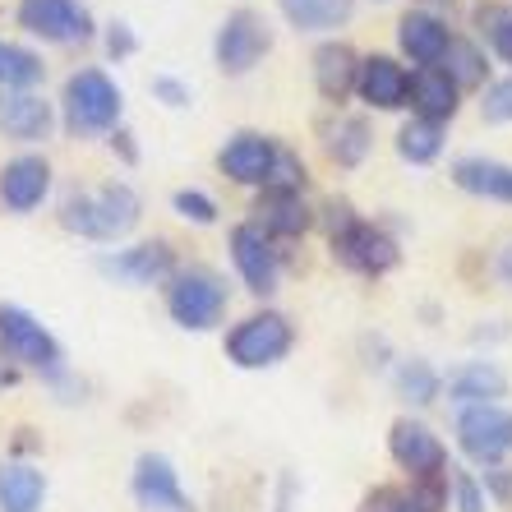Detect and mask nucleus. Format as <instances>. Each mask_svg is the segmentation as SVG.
<instances>
[{"mask_svg":"<svg viewBox=\"0 0 512 512\" xmlns=\"http://www.w3.org/2000/svg\"><path fill=\"white\" fill-rule=\"evenodd\" d=\"M19 28L51 47H84L93 42V14L84 0H19Z\"/></svg>","mask_w":512,"mask_h":512,"instance_id":"6e6552de","label":"nucleus"},{"mask_svg":"<svg viewBox=\"0 0 512 512\" xmlns=\"http://www.w3.org/2000/svg\"><path fill=\"white\" fill-rule=\"evenodd\" d=\"M508 393V374L489 360H466L457 374H448V397L457 406H494Z\"/></svg>","mask_w":512,"mask_h":512,"instance_id":"b1692460","label":"nucleus"},{"mask_svg":"<svg viewBox=\"0 0 512 512\" xmlns=\"http://www.w3.org/2000/svg\"><path fill=\"white\" fill-rule=\"evenodd\" d=\"M448 503H453L457 512H489V494L471 471H453V480H448Z\"/></svg>","mask_w":512,"mask_h":512,"instance_id":"473e14b6","label":"nucleus"},{"mask_svg":"<svg viewBox=\"0 0 512 512\" xmlns=\"http://www.w3.org/2000/svg\"><path fill=\"white\" fill-rule=\"evenodd\" d=\"M277 153H282V143L277 139H268V134H259V130H240L222 143L217 171H222L231 185L268 190V185H273V171H277Z\"/></svg>","mask_w":512,"mask_h":512,"instance_id":"f8f14e48","label":"nucleus"},{"mask_svg":"<svg viewBox=\"0 0 512 512\" xmlns=\"http://www.w3.org/2000/svg\"><path fill=\"white\" fill-rule=\"evenodd\" d=\"M388 457L397 471H406V480H439L448 476V448L425 420H393L388 429Z\"/></svg>","mask_w":512,"mask_h":512,"instance_id":"9b49d317","label":"nucleus"},{"mask_svg":"<svg viewBox=\"0 0 512 512\" xmlns=\"http://www.w3.org/2000/svg\"><path fill=\"white\" fill-rule=\"evenodd\" d=\"M143 217V199L134 194L130 180H107L97 190H70L60 199V227L97 245L125 240Z\"/></svg>","mask_w":512,"mask_h":512,"instance_id":"f03ea898","label":"nucleus"},{"mask_svg":"<svg viewBox=\"0 0 512 512\" xmlns=\"http://www.w3.org/2000/svg\"><path fill=\"white\" fill-rule=\"evenodd\" d=\"M393 388H397V397H402L406 406H429L434 397L443 393V379H439V370H434L429 360L411 356V360H402V365H397Z\"/></svg>","mask_w":512,"mask_h":512,"instance_id":"7c9ffc66","label":"nucleus"},{"mask_svg":"<svg viewBox=\"0 0 512 512\" xmlns=\"http://www.w3.org/2000/svg\"><path fill=\"white\" fill-rule=\"evenodd\" d=\"M250 222L273 240H300L314 227V208L300 190H259Z\"/></svg>","mask_w":512,"mask_h":512,"instance_id":"a211bd4d","label":"nucleus"},{"mask_svg":"<svg viewBox=\"0 0 512 512\" xmlns=\"http://www.w3.org/2000/svg\"><path fill=\"white\" fill-rule=\"evenodd\" d=\"M443 125H434V120H420V116H411L397 130V157L402 162H411V167H429V162H439L443 157Z\"/></svg>","mask_w":512,"mask_h":512,"instance_id":"c85d7f7f","label":"nucleus"},{"mask_svg":"<svg viewBox=\"0 0 512 512\" xmlns=\"http://www.w3.org/2000/svg\"><path fill=\"white\" fill-rule=\"evenodd\" d=\"M453 185L476 199L512 203V167L494 162V157H457L453 162Z\"/></svg>","mask_w":512,"mask_h":512,"instance_id":"393cba45","label":"nucleus"},{"mask_svg":"<svg viewBox=\"0 0 512 512\" xmlns=\"http://www.w3.org/2000/svg\"><path fill=\"white\" fill-rule=\"evenodd\" d=\"M222 351L236 370H273L296 351V323L277 310H254L227 328Z\"/></svg>","mask_w":512,"mask_h":512,"instance_id":"39448f33","label":"nucleus"},{"mask_svg":"<svg viewBox=\"0 0 512 512\" xmlns=\"http://www.w3.org/2000/svg\"><path fill=\"white\" fill-rule=\"evenodd\" d=\"M439 70L453 79L457 88H485L489 84V60H485V51L471 42V37H457L453 33V42H448V51H443V60H439Z\"/></svg>","mask_w":512,"mask_h":512,"instance_id":"cd10ccee","label":"nucleus"},{"mask_svg":"<svg viewBox=\"0 0 512 512\" xmlns=\"http://www.w3.org/2000/svg\"><path fill=\"white\" fill-rule=\"evenodd\" d=\"M457 448L476 466H503L512 457V411L508 406H462L457 411Z\"/></svg>","mask_w":512,"mask_h":512,"instance_id":"9d476101","label":"nucleus"},{"mask_svg":"<svg viewBox=\"0 0 512 512\" xmlns=\"http://www.w3.org/2000/svg\"><path fill=\"white\" fill-rule=\"evenodd\" d=\"M480 28H485L489 51H494L503 65H512V5H489V10H480Z\"/></svg>","mask_w":512,"mask_h":512,"instance_id":"2f4dec72","label":"nucleus"},{"mask_svg":"<svg viewBox=\"0 0 512 512\" xmlns=\"http://www.w3.org/2000/svg\"><path fill=\"white\" fill-rule=\"evenodd\" d=\"M111 148L125 157V167H134V162H139V148H134V134L130 130H111Z\"/></svg>","mask_w":512,"mask_h":512,"instance_id":"58836bf2","label":"nucleus"},{"mask_svg":"<svg viewBox=\"0 0 512 512\" xmlns=\"http://www.w3.org/2000/svg\"><path fill=\"white\" fill-rule=\"evenodd\" d=\"M171 208H176V217L194 222V227H213L217 222V203H213V194H203V190H176L171 194Z\"/></svg>","mask_w":512,"mask_h":512,"instance_id":"72a5a7b5","label":"nucleus"},{"mask_svg":"<svg viewBox=\"0 0 512 512\" xmlns=\"http://www.w3.org/2000/svg\"><path fill=\"white\" fill-rule=\"evenodd\" d=\"M162 300H167V314L176 328H185V333H213L217 323L227 319L231 291L213 268H176L167 277V286H162Z\"/></svg>","mask_w":512,"mask_h":512,"instance_id":"20e7f679","label":"nucleus"},{"mask_svg":"<svg viewBox=\"0 0 512 512\" xmlns=\"http://www.w3.org/2000/svg\"><path fill=\"white\" fill-rule=\"evenodd\" d=\"M323 153L342 171H356L374 153V125L365 116H337L323 125Z\"/></svg>","mask_w":512,"mask_h":512,"instance_id":"5701e85b","label":"nucleus"},{"mask_svg":"<svg viewBox=\"0 0 512 512\" xmlns=\"http://www.w3.org/2000/svg\"><path fill=\"white\" fill-rule=\"evenodd\" d=\"M323 227H328V250L356 277H388L402 263V245H397L379 222L360 217L346 199L323 203Z\"/></svg>","mask_w":512,"mask_h":512,"instance_id":"f257e3e1","label":"nucleus"},{"mask_svg":"<svg viewBox=\"0 0 512 512\" xmlns=\"http://www.w3.org/2000/svg\"><path fill=\"white\" fill-rule=\"evenodd\" d=\"M42 74H47V65H42L37 51H28V47H19V42H5V37H0V93L37 88L42 84Z\"/></svg>","mask_w":512,"mask_h":512,"instance_id":"c756f323","label":"nucleus"},{"mask_svg":"<svg viewBox=\"0 0 512 512\" xmlns=\"http://www.w3.org/2000/svg\"><path fill=\"white\" fill-rule=\"evenodd\" d=\"M356 512H448V476L406 480V485H374Z\"/></svg>","mask_w":512,"mask_h":512,"instance_id":"6ab92c4d","label":"nucleus"},{"mask_svg":"<svg viewBox=\"0 0 512 512\" xmlns=\"http://www.w3.org/2000/svg\"><path fill=\"white\" fill-rule=\"evenodd\" d=\"M176 250H171L167 240H143V245H130V250H116V254H102L97 259V273L111 277L120 286H167V277L176 273Z\"/></svg>","mask_w":512,"mask_h":512,"instance_id":"ddd939ff","label":"nucleus"},{"mask_svg":"<svg viewBox=\"0 0 512 512\" xmlns=\"http://www.w3.org/2000/svg\"><path fill=\"white\" fill-rule=\"evenodd\" d=\"M0 356L10 365H24L37 374H60L65 370V351L51 337V328L24 305H0Z\"/></svg>","mask_w":512,"mask_h":512,"instance_id":"423d86ee","label":"nucleus"},{"mask_svg":"<svg viewBox=\"0 0 512 512\" xmlns=\"http://www.w3.org/2000/svg\"><path fill=\"white\" fill-rule=\"evenodd\" d=\"M134 47H139V42H134L130 24H111V28H107V56H111V60H130Z\"/></svg>","mask_w":512,"mask_h":512,"instance_id":"e433bc0d","label":"nucleus"},{"mask_svg":"<svg viewBox=\"0 0 512 512\" xmlns=\"http://www.w3.org/2000/svg\"><path fill=\"white\" fill-rule=\"evenodd\" d=\"M268 51H273V24H268L259 10H231L227 19H222V28H217V37H213L217 70L231 74V79L250 74Z\"/></svg>","mask_w":512,"mask_h":512,"instance_id":"0eeeda50","label":"nucleus"},{"mask_svg":"<svg viewBox=\"0 0 512 512\" xmlns=\"http://www.w3.org/2000/svg\"><path fill=\"white\" fill-rule=\"evenodd\" d=\"M153 97L162 102V107H171V111H180V107H190L194 102L190 84H180V79H171V74H157L153 79Z\"/></svg>","mask_w":512,"mask_h":512,"instance_id":"c9c22d12","label":"nucleus"},{"mask_svg":"<svg viewBox=\"0 0 512 512\" xmlns=\"http://www.w3.org/2000/svg\"><path fill=\"white\" fill-rule=\"evenodd\" d=\"M448 42H453V28H448V19H439V14L411 10L397 19V47H402V60H411L416 70L420 65H439Z\"/></svg>","mask_w":512,"mask_h":512,"instance_id":"412c9836","label":"nucleus"},{"mask_svg":"<svg viewBox=\"0 0 512 512\" xmlns=\"http://www.w3.org/2000/svg\"><path fill=\"white\" fill-rule=\"evenodd\" d=\"M0 134L10 143H47L56 134V107L33 88L0 93Z\"/></svg>","mask_w":512,"mask_h":512,"instance_id":"f3484780","label":"nucleus"},{"mask_svg":"<svg viewBox=\"0 0 512 512\" xmlns=\"http://www.w3.org/2000/svg\"><path fill=\"white\" fill-rule=\"evenodd\" d=\"M120 116H125V93L111 79L107 70L84 65L74 70L60 88V120L74 139H93V134H111L120 130Z\"/></svg>","mask_w":512,"mask_h":512,"instance_id":"7ed1b4c3","label":"nucleus"},{"mask_svg":"<svg viewBox=\"0 0 512 512\" xmlns=\"http://www.w3.org/2000/svg\"><path fill=\"white\" fill-rule=\"evenodd\" d=\"M406 107L416 111L420 120H434V125H448V120L462 111V88L439 70V65H420L411 70V88H406Z\"/></svg>","mask_w":512,"mask_h":512,"instance_id":"aec40b11","label":"nucleus"},{"mask_svg":"<svg viewBox=\"0 0 512 512\" xmlns=\"http://www.w3.org/2000/svg\"><path fill=\"white\" fill-rule=\"evenodd\" d=\"M130 489L143 512H199L194 499L185 494V485H180V471L171 466V457H162V453H143L139 462H134Z\"/></svg>","mask_w":512,"mask_h":512,"instance_id":"2eb2a0df","label":"nucleus"},{"mask_svg":"<svg viewBox=\"0 0 512 512\" xmlns=\"http://www.w3.org/2000/svg\"><path fill=\"white\" fill-rule=\"evenodd\" d=\"M51 185H56V171L42 153H19L0 167V208L14 217H28L47 203Z\"/></svg>","mask_w":512,"mask_h":512,"instance_id":"4468645a","label":"nucleus"},{"mask_svg":"<svg viewBox=\"0 0 512 512\" xmlns=\"http://www.w3.org/2000/svg\"><path fill=\"white\" fill-rule=\"evenodd\" d=\"M480 116L489 125H512V74L508 79H494L485 84V97H480Z\"/></svg>","mask_w":512,"mask_h":512,"instance_id":"f704fd0d","label":"nucleus"},{"mask_svg":"<svg viewBox=\"0 0 512 512\" xmlns=\"http://www.w3.org/2000/svg\"><path fill=\"white\" fill-rule=\"evenodd\" d=\"M406 88H411V70L397 56H360L356 70V97L370 111H402L406 107Z\"/></svg>","mask_w":512,"mask_h":512,"instance_id":"dca6fc26","label":"nucleus"},{"mask_svg":"<svg viewBox=\"0 0 512 512\" xmlns=\"http://www.w3.org/2000/svg\"><path fill=\"white\" fill-rule=\"evenodd\" d=\"M47 476L33 462H0V512H42Z\"/></svg>","mask_w":512,"mask_h":512,"instance_id":"a878e982","label":"nucleus"},{"mask_svg":"<svg viewBox=\"0 0 512 512\" xmlns=\"http://www.w3.org/2000/svg\"><path fill=\"white\" fill-rule=\"evenodd\" d=\"M227 250L231 263H236V277L245 282V291L259 300L277 296L282 286V250H277L273 236H263L254 222H236L227 236Z\"/></svg>","mask_w":512,"mask_h":512,"instance_id":"1a4fd4ad","label":"nucleus"},{"mask_svg":"<svg viewBox=\"0 0 512 512\" xmlns=\"http://www.w3.org/2000/svg\"><path fill=\"white\" fill-rule=\"evenodd\" d=\"M277 10L296 33H333L356 14V0H277Z\"/></svg>","mask_w":512,"mask_h":512,"instance_id":"bb28decb","label":"nucleus"},{"mask_svg":"<svg viewBox=\"0 0 512 512\" xmlns=\"http://www.w3.org/2000/svg\"><path fill=\"white\" fill-rule=\"evenodd\" d=\"M480 485H485V494H489V499L512 503V471H508V466H489V471H485V480H480Z\"/></svg>","mask_w":512,"mask_h":512,"instance_id":"4c0bfd02","label":"nucleus"},{"mask_svg":"<svg viewBox=\"0 0 512 512\" xmlns=\"http://www.w3.org/2000/svg\"><path fill=\"white\" fill-rule=\"evenodd\" d=\"M14 379H19V370H14L10 360L0 356V388H10V383H14Z\"/></svg>","mask_w":512,"mask_h":512,"instance_id":"ea45409f","label":"nucleus"},{"mask_svg":"<svg viewBox=\"0 0 512 512\" xmlns=\"http://www.w3.org/2000/svg\"><path fill=\"white\" fill-rule=\"evenodd\" d=\"M356 70H360V56L356 47H346V42H319L314 51V88L328 107H342L346 97L356 93Z\"/></svg>","mask_w":512,"mask_h":512,"instance_id":"4be33fe9","label":"nucleus"}]
</instances>
